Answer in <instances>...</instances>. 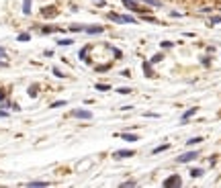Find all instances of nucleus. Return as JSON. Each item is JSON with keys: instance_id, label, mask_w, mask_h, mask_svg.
Instances as JSON below:
<instances>
[{"instance_id": "1", "label": "nucleus", "mask_w": 221, "mask_h": 188, "mask_svg": "<svg viewBox=\"0 0 221 188\" xmlns=\"http://www.w3.org/2000/svg\"><path fill=\"white\" fill-rule=\"evenodd\" d=\"M108 21H113V23H135V18L129 17V14H117V12H108Z\"/></svg>"}, {"instance_id": "2", "label": "nucleus", "mask_w": 221, "mask_h": 188, "mask_svg": "<svg viewBox=\"0 0 221 188\" xmlns=\"http://www.w3.org/2000/svg\"><path fill=\"white\" fill-rule=\"evenodd\" d=\"M121 2H123V6L127 8V10H131V12H149L147 8L139 6L137 2H133V0H121Z\"/></svg>"}, {"instance_id": "3", "label": "nucleus", "mask_w": 221, "mask_h": 188, "mask_svg": "<svg viewBox=\"0 0 221 188\" xmlns=\"http://www.w3.org/2000/svg\"><path fill=\"white\" fill-rule=\"evenodd\" d=\"M197 158H198L197 151H186V154L178 155V158H176V162H178V164H186V162H193V160H197Z\"/></svg>"}, {"instance_id": "4", "label": "nucleus", "mask_w": 221, "mask_h": 188, "mask_svg": "<svg viewBox=\"0 0 221 188\" xmlns=\"http://www.w3.org/2000/svg\"><path fill=\"white\" fill-rule=\"evenodd\" d=\"M59 14V10H57L55 6H43L41 8V17H45V18H53Z\"/></svg>"}, {"instance_id": "5", "label": "nucleus", "mask_w": 221, "mask_h": 188, "mask_svg": "<svg viewBox=\"0 0 221 188\" xmlns=\"http://www.w3.org/2000/svg\"><path fill=\"white\" fill-rule=\"evenodd\" d=\"M131 155H135L133 149H119V151H115L113 158L115 160H125V158H131Z\"/></svg>"}, {"instance_id": "6", "label": "nucleus", "mask_w": 221, "mask_h": 188, "mask_svg": "<svg viewBox=\"0 0 221 188\" xmlns=\"http://www.w3.org/2000/svg\"><path fill=\"white\" fill-rule=\"evenodd\" d=\"M72 117H76V119H92V113L84 110V108H76V110H72Z\"/></svg>"}, {"instance_id": "7", "label": "nucleus", "mask_w": 221, "mask_h": 188, "mask_svg": "<svg viewBox=\"0 0 221 188\" xmlns=\"http://www.w3.org/2000/svg\"><path fill=\"white\" fill-rule=\"evenodd\" d=\"M164 186H166V188H170V186H182L180 176H170V178H166V180H164Z\"/></svg>"}, {"instance_id": "8", "label": "nucleus", "mask_w": 221, "mask_h": 188, "mask_svg": "<svg viewBox=\"0 0 221 188\" xmlns=\"http://www.w3.org/2000/svg\"><path fill=\"white\" fill-rule=\"evenodd\" d=\"M41 33L43 35H49V33H62L59 27H41Z\"/></svg>"}, {"instance_id": "9", "label": "nucleus", "mask_w": 221, "mask_h": 188, "mask_svg": "<svg viewBox=\"0 0 221 188\" xmlns=\"http://www.w3.org/2000/svg\"><path fill=\"white\" fill-rule=\"evenodd\" d=\"M84 31H86L88 35H92V33H102V31H104V27H98V25H94V27H86Z\"/></svg>"}, {"instance_id": "10", "label": "nucleus", "mask_w": 221, "mask_h": 188, "mask_svg": "<svg viewBox=\"0 0 221 188\" xmlns=\"http://www.w3.org/2000/svg\"><path fill=\"white\" fill-rule=\"evenodd\" d=\"M141 66H143V72H145L147 78H153V72H152V66H149V62H143Z\"/></svg>"}, {"instance_id": "11", "label": "nucleus", "mask_w": 221, "mask_h": 188, "mask_svg": "<svg viewBox=\"0 0 221 188\" xmlns=\"http://www.w3.org/2000/svg\"><path fill=\"white\" fill-rule=\"evenodd\" d=\"M37 92H39V86H37V84L29 86V96H31V98H35V96H37Z\"/></svg>"}, {"instance_id": "12", "label": "nucleus", "mask_w": 221, "mask_h": 188, "mask_svg": "<svg viewBox=\"0 0 221 188\" xmlns=\"http://www.w3.org/2000/svg\"><path fill=\"white\" fill-rule=\"evenodd\" d=\"M194 113H197V108H188L186 113L182 114V123H184V121H188V119H190V117H193V114H194Z\"/></svg>"}, {"instance_id": "13", "label": "nucleus", "mask_w": 221, "mask_h": 188, "mask_svg": "<svg viewBox=\"0 0 221 188\" xmlns=\"http://www.w3.org/2000/svg\"><path fill=\"white\" fill-rule=\"evenodd\" d=\"M121 137H123L125 141H139V139H137V135H133V133H123Z\"/></svg>"}, {"instance_id": "14", "label": "nucleus", "mask_w": 221, "mask_h": 188, "mask_svg": "<svg viewBox=\"0 0 221 188\" xmlns=\"http://www.w3.org/2000/svg\"><path fill=\"white\" fill-rule=\"evenodd\" d=\"M23 12L31 14V0H23Z\"/></svg>"}, {"instance_id": "15", "label": "nucleus", "mask_w": 221, "mask_h": 188, "mask_svg": "<svg viewBox=\"0 0 221 188\" xmlns=\"http://www.w3.org/2000/svg\"><path fill=\"white\" fill-rule=\"evenodd\" d=\"M190 176H193V178H201V176H203V170H201V168H193V170H190Z\"/></svg>"}, {"instance_id": "16", "label": "nucleus", "mask_w": 221, "mask_h": 188, "mask_svg": "<svg viewBox=\"0 0 221 188\" xmlns=\"http://www.w3.org/2000/svg\"><path fill=\"white\" fill-rule=\"evenodd\" d=\"M201 141H203V137H193V139H188V141H186V145L190 147V145H197V143H201Z\"/></svg>"}, {"instance_id": "17", "label": "nucleus", "mask_w": 221, "mask_h": 188, "mask_svg": "<svg viewBox=\"0 0 221 188\" xmlns=\"http://www.w3.org/2000/svg\"><path fill=\"white\" fill-rule=\"evenodd\" d=\"M141 2H145V4H149V6H162V2H160V0H141Z\"/></svg>"}, {"instance_id": "18", "label": "nucleus", "mask_w": 221, "mask_h": 188, "mask_svg": "<svg viewBox=\"0 0 221 188\" xmlns=\"http://www.w3.org/2000/svg\"><path fill=\"white\" fill-rule=\"evenodd\" d=\"M72 43H74L72 39H59L57 41V45H62V47H68V45H72Z\"/></svg>"}, {"instance_id": "19", "label": "nucleus", "mask_w": 221, "mask_h": 188, "mask_svg": "<svg viewBox=\"0 0 221 188\" xmlns=\"http://www.w3.org/2000/svg\"><path fill=\"white\" fill-rule=\"evenodd\" d=\"M94 88H96V90H102V92H108V90H111V86H108V84H96Z\"/></svg>"}, {"instance_id": "20", "label": "nucleus", "mask_w": 221, "mask_h": 188, "mask_svg": "<svg viewBox=\"0 0 221 188\" xmlns=\"http://www.w3.org/2000/svg\"><path fill=\"white\" fill-rule=\"evenodd\" d=\"M29 186H47V182H43V180H33V182H29Z\"/></svg>"}, {"instance_id": "21", "label": "nucleus", "mask_w": 221, "mask_h": 188, "mask_svg": "<svg viewBox=\"0 0 221 188\" xmlns=\"http://www.w3.org/2000/svg\"><path fill=\"white\" fill-rule=\"evenodd\" d=\"M166 149H168V143H166V145H160V147H156V149H153V154L158 155V154H162V151H166Z\"/></svg>"}, {"instance_id": "22", "label": "nucleus", "mask_w": 221, "mask_h": 188, "mask_svg": "<svg viewBox=\"0 0 221 188\" xmlns=\"http://www.w3.org/2000/svg\"><path fill=\"white\" fill-rule=\"evenodd\" d=\"M162 59H164V55H162V53H156V55L152 57V63H158V62H162Z\"/></svg>"}, {"instance_id": "23", "label": "nucleus", "mask_w": 221, "mask_h": 188, "mask_svg": "<svg viewBox=\"0 0 221 188\" xmlns=\"http://www.w3.org/2000/svg\"><path fill=\"white\" fill-rule=\"evenodd\" d=\"M53 76H55V78H66V76H63V72L59 68H53Z\"/></svg>"}, {"instance_id": "24", "label": "nucleus", "mask_w": 221, "mask_h": 188, "mask_svg": "<svg viewBox=\"0 0 221 188\" xmlns=\"http://www.w3.org/2000/svg\"><path fill=\"white\" fill-rule=\"evenodd\" d=\"M17 39H18V41H29V39H31V35H29V33H21Z\"/></svg>"}, {"instance_id": "25", "label": "nucleus", "mask_w": 221, "mask_h": 188, "mask_svg": "<svg viewBox=\"0 0 221 188\" xmlns=\"http://www.w3.org/2000/svg\"><path fill=\"white\" fill-rule=\"evenodd\" d=\"M86 55H88V47H84V49L80 51V57H82V62H88V59H86Z\"/></svg>"}, {"instance_id": "26", "label": "nucleus", "mask_w": 221, "mask_h": 188, "mask_svg": "<svg viewBox=\"0 0 221 188\" xmlns=\"http://www.w3.org/2000/svg\"><path fill=\"white\" fill-rule=\"evenodd\" d=\"M59 106H66V100H57V102L51 104V108H59Z\"/></svg>"}, {"instance_id": "27", "label": "nucleus", "mask_w": 221, "mask_h": 188, "mask_svg": "<svg viewBox=\"0 0 221 188\" xmlns=\"http://www.w3.org/2000/svg\"><path fill=\"white\" fill-rule=\"evenodd\" d=\"M6 96H8V92H6L4 88H0V102H2V100H6Z\"/></svg>"}, {"instance_id": "28", "label": "nucleus", "mask_w": 221, "mask_h": 188, "mask_svg": "<svg viewBox=\"0 0 221 188\" xmlns=\"http://www.w3.org/2000/svg\"><path fill=\"white\" fill-rule=\"evenodd\" d=\"M70 31H72V33H78V31H84V27H80V25H74V27H70Z\"/></svg>"}, {"instance_id": "29", "label": "nucleus", "mask_w": 221, "mask_h": 188, "mask_svg": "<svg viewBox=\"0 0 221 188\" xmlns=\"http://www.w3.org/2000/svg\"><path fill=\"white\" fill-rule=\"evenodd\" d=\"M108 68H111L108 63H104V66H96V72H107Z\"/></svg>"}, {"instance_id": "30", "label": "nucleus", "mask_w": 221, "mask_h": 188, "mask_svg": "<svg viewBox=\"0 0 221 188\" xmlns=\"http://www.w3.org/2000/svg\"><path fill=\"white\" fill-rule=\"evenodd\" d=\"M117 92H119V94H131L133 90H131V88H119Z\"/></svg>"}, {"instance_id": "31", "label": "nucleus", "mask_w": 221, "mask_h": 188, "mask_svg": "<svg viewBox=\"0 0 221 188\" xmlns=\"http://www.w3.org/2000/svg\"><path fill=\"white\" fill-rule=\"evenodd\" d=\"M172 45H174L172 41H162V47H164V49H168V47H172Z\"/></svg>"}, {"instance_id": "32", "label": "nucleus", "mask_w": 221, "mask_h": 188, "mask_svg": "<svg viewBox=\"0 0 221 188\" xmlns=\"http://www.w3.org/2000/svg\"><path fill=\"white\" fill-rule=\"evenodd\" d=\"M221 23V17H213L211 18V25H219Z\"/></svg>"}, {"instance_id": "33", "label": "nucleus", "mask_w": 221, "mask_h": 188, "mask_svg": "<svg viewBox=\"0 0 221 188\" xmlns=\"http://www.w3.org/2000/svg\"><path fill=\"white\" fill-rule=\"evenodd\" d=\"M0 57H2V59L6 57V49H4V47H0Z\"/></svg>"}, {"instance_id": "34", "label": "nucleus", "mask_w": 221, "mask_h": 188, "mask_svg": "<svg viewBox=\"0 0 221 188\" xmlns=\"http://www.w3.org/2000/svg\"><path fill=\"white\" fill-rule=\"evenodd\" d=\"M121 186H135V182H133V180H129V182H123Z\"/></svg>"}, {"instance_id": "35", "label": "nucleus", "mask_w": 221, "mask_h": 188, "mask_svg": "<svg viewBox=\"0 0 221 188\" xmlns=\"http://www.w3.org/2000/svg\"><path fill=\"white\" fill-rule=\"evenodd\" d=\"M6 114H8L6 110H0V119H2V117H6Z\"/></svg>"}, {"instance_id": "36", "label": "nucleus", "mask_w": 221, "mask_h": 188, "mask_svg": "<svg viewBox=\"0 0 221 188\" xmlns=\"http://www.w3.org/2000/svg\"><path fill=\"white\" fill-rule=\"evenodd\" d=\"M2 68H6V62H0V70Z\"/></svg>"}, {"instance_id": "37", "label": "nucleus", "mask_w": 221, "mask_h": 188, "mask_svg": "<svg viewBox=\"0 0 221 188\" xmlns=\"http://www.w3.org/2000/svg\"><path fill=\"white\" fill-rule=\"evenodd\" d=\"M92 2H96L98 6H102V0H92Z\"/></svg>"}]
</instances>
